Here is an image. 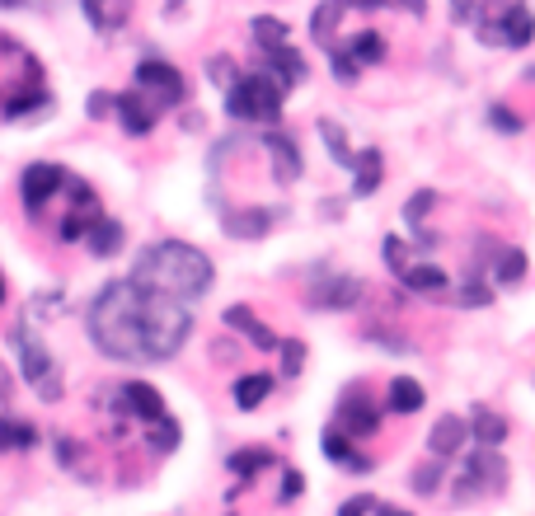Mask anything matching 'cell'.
I'll return each mask as SVG.
<instances>
[{"instance_id": "cell-1", "label": "cell", "mask_w": 535, "mask_h": 516, "mask_svg": "<svg viewBox=\"0 0 535 516\" xmlns=\"http://www.w3.org/2000/svg\"><path fill=\"white\" fill-rule=\"evenodd\" d=\"M90 338L118 362H169L188 338V310L169 296L127 282H108L90 305Z\"/></svg>"}, {"instance_id": "cell-2", "label": "cell", "mask_w": 535, "mask_h": 516, "mask_svg": "<svg viewBox=\"0 0 535 516\" xmlns=\"http://www.w3.org/2000/svg\"><path fill=\"white\" fill-rule=\"evenodd\" d=\"M132 282L155 291V296H169V301H179V305L198 301V296H207V287H212V258L179 240L151 244V249L137 258Z\"/></svg>"}, {"instance_id": "cell-3", "label": "cell", "mask_w": 535, "mask_h": 516, "mask_svg": "<svg viewBox=\"0 0 535 516\" xmlns=\"http://www.w3.org/2000/svg\"><path fill=\"white\" fill-rule=\"evenodd\" d=\"M282 85L268 71H249L226 90V113L240 122H277L282 113Z\"/></svg>"}, {"instance_id": "cell-4", "label": "cell", "mask_w": 535, "mask_h": 516, "mask_svg": "<svg viewBox=\"0 0 535 516\" xmlns=\"http://www.w3.org/2000/svg\"><path fill=\"white\" fill-rule=\"evenodd\" d=\"M15 352H19V362H24V380L38 390V399H62V376H57V362H52V357H47V352L29 338V324H19V329H15Z\"/></svg>"}, {"instance_id": "cell-5", "label": "cell", "mask_w": 535, "mask_h": 516, "mask_svg": "<svg viewBox=\"0 0 535 516\" xmlns=\"http://www.w3.org/2000/svg\"><path fill=\"white\" fill-rule=\"evenodd\" d=\"M503 474H507V465L493 456V446L474 451V456L465 460V474L456 479V498H474V493H484V488H498Z\"/></svg>"}, {"instance_id": "cell-6", "label": "cell", "mask_w": 535, "mask_h": 516, "mask_svg": "<svg viewBox=\"0 0 535 516\" xmlns=\"http://www.w3.org/2000/svg\"><path fill=\"white\" fill-rule=\"evenodd\" d=\"M493 29H479L484 43H503V47H526L535 38V15L526 5H507L498 19H489Z\"/></svg>"}, {"instance_id": "cell-7", "label": "cell", "mask_w": 535, "mask_h": 516, "mask_svg": "<svg viewBox=\"0 0 535 516\" xmlns=\"http://www.w3.org/2000/svg\"><path fill=\"white\" fill-rule=\"evenodd\" d=\"M137 85L141 90H155V99H160V104H184V76H179V71H174V66H169V61H141L137 66Z\"/></svg>"}, {"instance_id": "cell-8", "label": "cell", "mask_w": 535, "mask_h": 516, "mask_svg": "<svg viewBox=\"0 0 535 516\" xmlns=\"http://www.w3.org/2000/svg\"><path fill=\"white\" fill-rule=\"evenodd\" d=\"M62 183H66V169L62 165H29V169H24V207H29V212H38V207H43V202L52 198Z\"/></svg>"}, {"instance_id": "cell-9", "label": "cell", "mask_w": 535, "mask_h": 516, "mask_svg": "<svg viewBox=\"0 0 535 516\" xmlns=\"http://www.w3.org/2000/svg\"><path fill=\"white\" fill-rule=\"evenodd\" d=\"M273 226V216L268 207H240V212H226L221 216V230H226L230 240H263Z\"/></svg>"}, {"instance_id": "cell-10", "label": "cell", "mask_w": 535, "mask_h": 516, "mask_svg": "<svg viewBox=\"0 0 535 516\" xmlns=\"http://www.w3.org/2000/svg\"><path fill=\"white\" fill-rule=\"evenodd\" d=\"M338 418H343V437H371L376 427H381V409L371 404V399H343L338 404Z\"/></svg>"}, {"instance_id": "cell-11", "label": "cell", "mask_w": 535, "mask_h": 516, "mask_svg": "<svg viewBox=\"0 0 535 516\" xmlns=\"http://www.w3.org/2000/svg\"><path fill=\"white\" fill-rule=\"evenodd\" d=\"M263 146H268V155H273V165H277V179L291 183L296 174H301V146L287 137V132H263Z\"/></svg>"}, {"instance_id": "cell-12", "label": "cell", "mask_w": 535, "mask_h": 516, "mask_svg": "<svg viewBox=\"0 0 535 516\" xmlns=\"http://www.w3.org/2000/svg\"><path fill=\"white\" fill-rule=\"evenodd\" d=\"M470 441V423L465 418H456V413H446V418H437V427H432V437H428V446H432V456H456L460 446Z\"/></svg>"}, {"instance_id": "cell-13", "label": "cell", "mask_w": 535, "mask_h": 516, "mask_svg": "<svg viewBox=\"0 0 535 516\" xmlns=\"http://www.w3.org/2000/svg\"><path fill=\"white\" fill-rule=\"evenodd\" d=\"M263 71H268V76H273L282 90H291V85H301V80H306V61H301L287 43H282V47H268V61H263Z\"/></svg>"}, {"instance_id": "cell-14", "label": "cell", "mask_w": 535, "mask_h": 516, "mask_svg": "<svg viewBox=\"0 0 535 516\" xmlns=\"http://www.w3.org/2000/svg\"><path fill=\"white\" fill-rule=\"evenodd\" d=\"M118 404H123L127 413H137V418H146V423H155V418H165V404H160V395H155L151 385H141V380H127L123 390H118Z\"/></svg>"}, {"instance_id": "cell-15", "label": "cell", "mask_w": 535, "mask_h": 516, "mask_svg": "<svg viewBox=\"0 0 535 516\" xmlns=\"http://www.w3.org/2000/svg\"><path fill=\"white\" fill-rule=\"evenodd\" d=\"M226 324L235 329V334H245L249 343H254V348H263V352L282 348V343H277V334H273V329H263L259 319H254V310H249V305H230V310H226Z\"/></svg>"}, {"instance_id": "cell-16", "label": "cell", "mask_w": 535, "mask_h": 516, "mask_svg": "<svg viewBox=\"0 0 535 516\" xmlns=\"http://www.w3.org/2000/svg\"><path fill=\"white\" fill-rule=\"evenodd\" d=\"M310 301L324 305V310H348V305L362 301V282H357V277H334V282L310 291Z\"/></svg>"}, {"instance_id": "cell-17", "label": "cell", "mask_w": 535, "mask_h": 516, "mask_svg": "<svg viewBox=\"0 0 535 516\" xmlns=\"http://www.w3.org/2000/svg\"><path fill=\"white\" fill-rule=\"evenodd\" d=\"M113 108H118V118H123L127 137H146L155 127V108H146V99L141 94H118L113 99Z\"/></svg>"}, {"instance_id": "cell-18", "label": "cell", "mask_w": 535, "mask_h": 516, "mask_svg": "<svg viewBox=\"0 0 535 516\" xmlns=\"http://www.w3.org/2000/svg\"><path fill=\"white\" fill-rule=\"evenodd\" d=\"M385 395H390V409H395V413H418L423 404H428V395H423V385H418L413 376H395V380H390V390H385Z\"/></svg>"}, {"instance_id": "cell-19", "label": "cell", "mask_w": 535, "mask_h": 516, "mask_svg": "<svg viewBox=\"0 0 535 516\" xmlns=\"http://www.w3.org/2000/svg\"><path fill=\"white\" fill-rule=\"evenodd\" d=\"M470 437L479 441V446H503V437H507V418H503V413H493V409H474V418H470Z\"/></svg>"}, {"instance_id": "cell-20", "label": "cell", "mask_w": 535, "mask_h": 516, "mask_svg": "<svg viewBox=\"0 0 535 516\" xmlns=\"http://www.w3.org/2000/svg\"><path fill=\"white\" fill-rule=\"evenodd\" d=\"M268 395H273V376H263V371L235 380V404H240V409H259Z\"/></svg>"}, {"instance_id": "cell-21", "label": "cell", "mask_w": 535, "mask_h": 516, "mask_svg": "<svg viewBox=\"0 0 535 516\" xmlns=\"http://www.w3.org/2000/svg\"><path fill=\"white\" fill-rule=\"evenodd\" d=\"M404 282H409V291H418V296H442L451 282H446L442 268H432V263H418V268H409L404 273Z\"/></svg>"}, {"instance_id": "cell-22", "label": "cell", "mask_w": 535, "mask_h": 516, "mask_svg": "<svg viewBox=\"0 0 535 516\" xmlns=\"http://www.w3.org/2000/svg\"><path fill=\"white\" fill-rule=\"evenodd\" d=\"M352 169H357L352 193H357V198H371V193H376V183H381V151H362Z\"/></svg>"}, {"instance_id": "cell-23", "label": "cell", "mask_w": 535, "mask_h": 516, "mask_svg": "<svg viewBox=\"0 0 535 516\" xmlns=\"http://www.w3.org/2000/svg\"><path fill=\"white\" fill-rule=\"evenodd\" d=\"M324 456L338 460V465H348V470H357V474H367V470H371V460H367V456H357V451L348 446V437H338V432H324Z\"/></svg>"}, {"instance_id": "cell-24", "label": "cell", "mask_w": 535, "mask_h": 516, "mask_svg": "<svg viewBox=\"0 0 535 516\" xmlns=\"http://www.w3.org/2000/svg\"><path fill=\"white\" fill-rule=\"evenodd\" d=\"M85 244H90V254H99V258H108V254H118V244H123V226L118 221H99V226L85 235Z\"/></svg>"}, {"instance_id": "cell-25", "label": "cell", "mask_w": 535, "mask_h": 516, "mask_svg": "<svg viewBox=\"0 0 535 516\" xmlns=\"http://www.w3.org/2000/svg\"><path fill=\"white\" fill-rule=\"evenodd\" d=\"M343 15V0H324L320 10H315V24H310V33H315V43H324L329 52H334V19Z\"/></svg>"}, {"instance_id": "cell-26", "label": "cell", "mask_w": 535, "mask_h": 516, "mask_svg": "<svg viewBox=\"0 0 535 516\" xmlns=\"http://www.w3.org/2000/svg\"><path fill=\"white\" fill-rule=\"evenodd\" d=\"M273 465V451L268 446H254V451H235L230 456V474H245V479H254L259 470H268Z\"/></svg>"}, {"instance_id": "cell-27", "label": "cell", "mask_w": 535, "mask_h": 516, "mask_svg": "<svg viewBox=\"0 0 535 516\" xmlns=\"http://www.w3.org/2000/svg\"><path fill=\"white\" fill-rule=\"evenodd\" d=\"M320 137H324V146H329V155H334V160H338V165H343V169H352V165H357V155L348 151V141H343V127H338V122L320 118Z\"/></svg>"}, {"instance_id": "cell-28", "label": "cell", "mask_w": 535, "mask_h": 516, "mask_svg": "<svg viewBox=\"0 0 535 516\" xmlns=\"http://www.w3.org/2000/svg\"><path fill=\"white\" fill-rule=\"evenodd\" d=\"M33 441H38V432H33L29 423L0 418V451H24V446H33Z\"/></svg>"}, {"instance_id": "cell-29", "label": "cell", "mask_w": 535, "mask_h": 516, "mask_svg": "<svg viewBox=\"0 0 535 516\" xmlns=\"http://www.w3.org/2000/svg\"><path fill=\"white\" fill-rule=\"evenodd\" d=\"M334 52H348L352 61H381L385 57V43L376 38V33H357L348 47H334Z\"/></svg>"}, {"instance_id": "cell-30", "label": "cell", "mask_w": 535, "mask_h": 516, "mask_svg": "<svg viewBox=\"0 0 535 516\" xmlns=\"http://www.w3.org/2000/svg\"><path fill=\"white\" fill-rule=\"evenodd\" d=\"M521 273H526V254H521V249H503V254H498V268H493V282L512 287V282H521Z\"/></svg>"}, {"instance_id": "cell-31", "label": "cell", "mask_w": 535, "mask_h": 516, "mask_svg": "<svg viewBox=\"0 0 535 516\" xmlns=\"http://www.w3.org/2000/svg\"><path fill=\"white\" fill-rule=\"evenodd\" d=\"M146 441H151V451H174V446H179V423H174V418H155Z\"/></svg>"}, {"instance_id": "cell-32", "label": "cell", "mask_w": 535, "mask_h": 516, "mask_svg": "<svg viewBox=\"0 0 535 516\" xmlns=\"http://www.w3.org/2000/svg\"><path fill=\"white\" fill-rule=\"evenodd\" d=\"M254 38H259V47H282L287 43V24L282 19H254Z\"/></svg>"}, {"instance_id": "cell-33", "label": "cell", "mask_w": 535, "mask_h": 516, "mask_svg": "<svg viewBox=\"0 0 535 516\" xmlns=\"http://www.w3.org/2000/svg\"><path fill=\"white\" fill-rule=\"evenodd\" d=\"M442 465H423V470H413V493H437V488H442Z\"/></svg>"}, {"instance_id": "cell-34", "label": "cell", "mask_w": 535, "mask_h": 516, "mask_svg": "<svg viewBox=\"0 0 535 516\" xmlns=\"http://www.w3.org/2000/svg\"><path fill=\"white\" fill-rule=\"evenodd\" d=\"M489 296H493L489 282H484V277H470V282H465V291H460L456 301H460V305H489Z\"/></svg>"}, {"instance_id": "cell-35", "label": "cell", "mask_w": 535, "mask_h": 516, "mask_svg": "<svg viewBox=\"0 0 535 516\" xmlns=\"http://www.w3.org/2000/svg\"><path fill=\"white\" fill-rule=\"evenodd\" d=\"M348 5H362V10L390 5V10H409V15H423V5H428V0H348Z\"/></svg>"}, {"instance_id": "cell-36", "label": "cell", "mask_w": 535, "mask_h": 516, "mask_svg": "<svg viewBox=\"0 0 535 516\" xmlns=\"http://www.w3.org/2000/svg\"><path fill=\"white\" fill-rule=\"evenodd\" d=\"M385 263H390L399 277L409 273V258H404V240H399V235H390V240H385Z\"/></svg>"}, {"instance_id": "cell-37", "label": "cell", "mask_w": 535, "mask_h": 516, "mask_svg": "<svg viewBox=\"0 0 535 516\" xmlns=\"http://www.w3.org/2000/svg\"><path fill=\"white\" fill-rule=\"evenodd\" d=\"M437 202V193H413L409 198V207H404V216H409V226H418L423 216H428V207Z\"/></svg>"}, {"instance_id": "cell-38", "label": "cell", "mask_w": 535, "mask_h": 516, "mask_svg": "<svg viewBox=\"0 0 535 516\" xmlns=\"http://www.w3.org/2000/svg\"><path fill=\"white\" fill-rule=\"evenodd\" d=\"M301 362H306V348H301L296 338H291V343H282V371H287V376H296V371H301Z\"/></svg>"}, {"instance_id": "cell-39", "label": "cell", "mask_w": 535, "mask_h": 516, "mask_svg": "<svg viewBox=\"0 0 535 516\" xmlns=\"http://www.w3.org/2000/svg\"><path fill=\"white\" fill-rule=\"evenodd\" d=\"M85 15H90L94 29H108V15H104V0H85Z\"/></svg>"}, {"instance_id": "cell-40", "label": "cell", "mask_w": 535, "mask_h": 516, "mask_svg": "<svg viewBox=\"0 0 535 516\" xmlns=\"http://www.w3.org/2000/svg\"><path fill=\"white\" fill-rule=\"evenodd\" d=\"M371 512V498H348L338 507V516H367Z\"/></svg>"}, {"instance_id": "cell-41", "label": "cell", "mask_w": 535, "mask_h": 516, "mask_svg": "<svg viewBox=\"0 0 535 516\" xmlns=\"http://www.w3.org/2000/svg\"><path fill=\"white\" fill-rule=\"evenodd\" d=\"M489 118L498 122V127H503V132H517V127H521V122H517V113H507V108H493Z\"/></svg>"}, {"instance_id": "cell-42", "label": "cell", "mask_w": 535, "mask_h": 516, "mask_svg": "<svg viewBox=\"0 0 535 516\" xmlns=\"http://www.w3.org/2000/svg\"><path fill=\"white\" fill-rule=\"evenodd\" d=\"M108 108H113V94H94V104H90V113H94V118H104Z\"/></svg>"}, {"instance_id": "cell-43", "label": "cell", "mask_w": 535, "mask_h": 516, "mask_svg": "<svg viewBox=\"0 0 535 516\" xmlns=\"http://www.w3.org/2000/svg\"><path fill=\"white\" fill-rule=\"evenodd\" d=\"M296 493H301V474H291V470H287V484H282V498L291 502V498H296Z\"/></svg>"}, {"instance_id": "cell-44", "label": "cell", "mask_w": 535, "mask_h": 516, "mask_svg": "<svg viewBox=\"0 0 535 516\" xmlns=\"http://www.w3.org/2000/svg\"><path fill=\"white\" fill-rule=\"evenodd\" d=\"M57 456H62V465H71V460H76V446L66 437H57Z\"/></svg>"}, {"instance_id": "cell-45", "label": "cell", "mask_w": 535, "mask_h": 516, "mask_svg": "<svg viewBox=\"0 0 535 516\" xmlns=\"http://www.w3.org/2000/svg\"><path fill=\"white\" fill-rule=\"evenodd\" d=\"M0 5H10V10H19V5H33V0H0Z\"/></svg>"}, {"instance_id": "cell-46", "label": "cell", "mask_w": 535, "mask_h": 516, "mask_svg": "<svg viewBox=\"0 0 535 516\" xmlns=\"http://www.w3.org/2000/svg\"><path fill=\"white\" fill-rule=\"evenodd\" d=\"M381 516H409V512H399V507H381Z\"/></svg>"}, {"instance_id": "cell-47", "label": "cell", "mask_w": 535, "mask_h": 516, "mask_svg": "<svg viewBox=\"0 0 535 516\" xmlns=\"http://www.w3.org/2000/svg\"><path fill=\"white\" fill-rule=\"evenodd\" d=\"M0 296H5V287H0Z\"/></svg>"}]
</instances>
